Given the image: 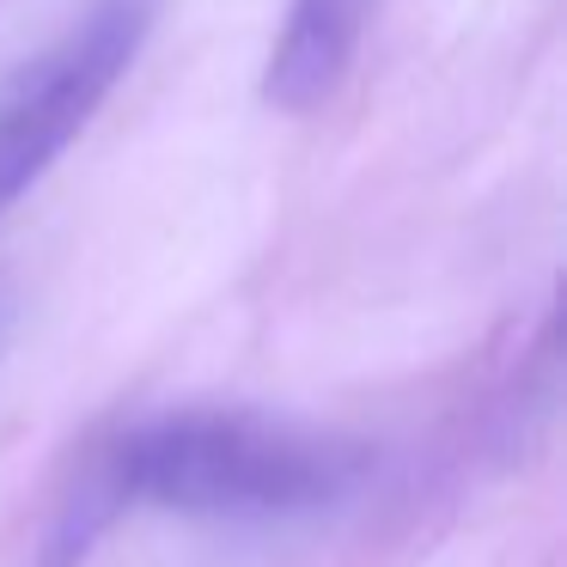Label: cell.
<instances>
[{
  "label": "cell",
  "instance_id": "obj_1",
  "mask_svg": "<svg viewBox=\"0 0 567 567\" xmlns=\"http://www.w3.org/2000/svg\"><path fill=\"white\" fill-rule=\"evenodd\" d=\"M367 452L336 433L281 427L238 409H184L116 433L92 457L55 549L74 555L123 506H165L184 518H299L360 488Z\"/></svg>",
  "mask_w": 567,
  "mask_h": 567
},
{
  "label": "cell",
  "instance_id": "obj_2",
  "mask_svg": "<svg viewBox=\"0 0 567 567\" xmlns=\"http://www.w3.org/2000/svg\"><path fill=\"white\" fill-rule=\"evenodd\" d=\"M159 0H92L43 55L0 86V220L86 135L99 104L153 38Z\"/></svg>",
  "mask_w": 567,
  "mask_h": 567
},
{
  "label": "cell",
  "instance_id": "obj_3",
  "mask_svg": "<svg viewBox=\"0 0 567 567\" xmlns=\"http://www.w3.org/2000/svg\"><path fill=\"white\" fill-rule=\"evenodd\" d=\"M372 13H379V0H293L281 43L269 55L262 99L287 116H306L318 104H330L342 92L348 68H354Z\"/></svg>",
  "mask_w": 567,
  "mask_h": 567
}]
</instances>
